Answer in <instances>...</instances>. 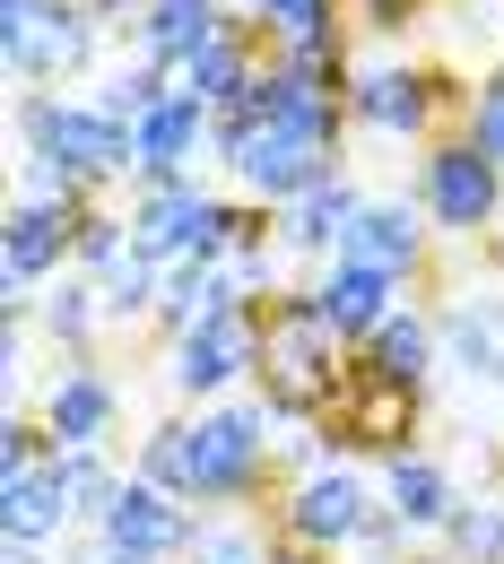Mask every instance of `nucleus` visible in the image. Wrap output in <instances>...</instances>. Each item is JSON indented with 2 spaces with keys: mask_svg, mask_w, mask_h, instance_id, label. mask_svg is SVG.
<instances>
[{
  "mask_svg": "<svg viewBox=\"0 0 504 564\" xmlns=\"http://www.w3.org/2000/svg\"><path fill=\"white\" fill-rule=\"evenodd\" d=\"M192 564H270V547H261L244 521H201V539H192Z\"/></svg>",
  "mask_w": 504,
  "mask_h": 564,
  "instance_id": "nucleus-30",
  "label": "nucleus"
},
{
  "mask_svg": "<svg viewBox=\"0 0 504 564\" xmlns=\"http://www.w3.org/2000/svg\"><path fill=\"white\" fill-rule=\"evenodd\" d=\"M217 156L253 183V200H270V209H296L313 183H331V148L296 140L279 122H244V113H217Z\"/></svg>",
  "mask_w": 504,
  "mask_h": 564,
  "instance_id": "nucleus-5",
  "label": "nucleus"
},
{
  "mask_svg": "<svg viewBox=\"0 0 504 564\" xmlns=\"http://www.w3.org/2000/svg\"><path fill=\"white\" fill-rule=\"evenodd\" d=\"M304 295H313V313L340 330V348H348V339L365 348V339H374V330L400 313V279H383V270H357V261H331V270L304 286Z\"/></svg>",
  "mask_w": 504,
  "mask_h": 564,
  "instance_id": "nucleus-13",
  "label": "nucleus"
},
{
  "mask_svg": "<svg viewBox=\"0 0 504 564\" xmlns=\"http://www.w3.org/2000/svg\"><path fill=\"white\" fill-rule=\"evenodd\" d=\"M18 140H26V165L71 174L78 192H87V183H105V174H131V131H122L105 105L26 96V105H18Z\"/></svg>",
  "mask_w": 504,
  "mask_h": 564,
  "instance_id": "nucleus-3",
  "label": "nucleus"
},
{
  "mask_svg": "<svg viewBox=\"0 0 504 564\" xmlns=\"http://www.w3.org/2000/svg\"><path fill=\"white\" fill-rule=\"evenodd\" d=\"M261 356H270V409H279V417H296V409H313V400L340 391V330L313 313V295L270 304Z\"/></svg>",
  "mask_w": 504,
  "mask_h": 564,
  "instance_id": "nucleus-4",
  "label": "nucleus"
},
{
  "mask_svg": "<svg viewBox=\"0 0 504 564\" xmlns=\"http://www.w3.org/2000/svg\"><path fill=\"white\" fill-rule=\"evenodd\" d=\"M409 391H392V382H374V373H357V382H340V425H357V443H400L409 434Z\"/></svg>",
  "mask_w": 504,
  "mask_h": 564,
  "instance_id": "nucleus-24",
  "label": "nucleus"
},
{
  "mask_svg": "<svg viewBox=\"0 0 504 564\" xmlns=\"http://www.w3.org/2000/svg\"><path fill=\"white\" fill-rule=\"evenodd\" d=\"M165 96H174V78L157 70V62H140V70H114V78H105V96H96V105H105V113L131 131V122H140V113H157Z\"/></svg>",
  "mask_w": 504,
  "mask_h": 564,
  "instance_id": "nucleus-29",
  "label": "nucleus"
},
{
  "mask_svg": "<svg viewBox=\"0 0 504 564\" xmlns=\"http://www.w3.org/2000/svg\"><path fill=\"white\" fill-rule=\"evenodd\" d=\"M348 122L383 131V140H409L435 122V87L418 70H357L348 78Z\"/></svg>",
  "mask_w": 504,
  "mask_h": 564,
  "instance_id": "nucleus-16",
  "label": "nucleus"
},
{
  "mask_svg": "<svg viewBox=\"0 0 504 564\" xmlns=\"http://www.w3.org/2000/svg\"><path fill=\"white\" fill-rule=\"evenodd\" d=\"M244 365H261V322H253V313H217V322H201V330L174 339L165 382H174L183 400H217V391L244 382Z\"/></svg>",
  "mask_w": 504,
  "mask_h": 564,
  "instance_id": "nucleus-7",
  "label": "nucleus"
},
{
  "mask_svg": "<svg viewBox=\"0 0 504 564\" xmlns=\"http://www.w3.org/2000/svg\"><path fill=\"white\" fill-rule=\"evenodd\" d=\"M71 521H78V512H71V495H62V478H53V460H44V469H18L9 495H0V530H9V547H18V556L53 547Z\"/></svg>",
  "mask_w": 504,
  "mask_h": 564,
  "instance_id": "nucleus-18",
  "label": "nucleus"
},
{
  "mask_svg": "<svg viewBox=\"0 0 504 564\" xmlns=\"http://www.w3.org/2000/svg\"><path fill=\"white\" fill-rule=\"evenodd\" d=\"M435 348H443V330H435L427 313H392L374 339H365V365L357 373H374V382H392V391H427V373H435Z\"/></svg>",
  "mask_w": 504,
  "mask_h": 564,
  "instance_id": "nucleus-20",
  "label": "nucleus"
},
{
  "mask_svg": "<svg viewBox=\"0 0 504 564\" xmlns=\"http://www.w3.org/2000/svg\"><path fill=\"white\" fill-rule=\"evenodd\" d=\"M270 400L261 409H210L201 425H157L140 443V478L174 503H235L270 469Z\"/></svg>",
  "mask_w": 504,
  "mask_h": 564,
  "instance_id": "nucleus-1",
  "label": "nucleus"
},
{
  "mask_svg": "<svg viewBox=\"0 0 504 564\" xmlns=\"http://www.w3.org/2000/svg\"><path fill=\"white\" fill-rule=\"evenodd\" d=\"M87 9H96V18H114V9H131V18H140L148 0H87Z\"/></svg>",
  "mask_w": 504,
  "mask_h": 564,
  "instance_id": "nucleus-34",
  "label": "nucleus"
},
{
  "mask_svg": "<svg viewBox=\"0 0 504 564\" xmlns=\"http://www.w3.org/2000/svg\"><path fill=\"white\" fill-rule=\"evenodd\" d=\"M96 322H105V295H96L87 279H62L53 295H44V330H53V348H87Z\"/></svg>",
  "mask_w": 504,
  "mask_h": 564,
  "instance_id": "nucleus-26",
  "label": "nucleus"
},
{
  "mask_svg": "<svg viewBox=\"0 0 504 564\" xmlns=\"http://www.w3.org/2000/svg\"><path fill=\"white\" fill-rule=\"evenodd\" d=\"M288 53H331L340 44V18H331V0H244Z\"/></svg>",
  "mask_w": 504,
  "mask_h": 564,
  "instance_id": "nucleus-25",
  "label": "nucleus"
},
{
  "mask_svg": "<svg viewBox=\"0 0 504 564\" xmlns=\"http://www.w3.org/2000/svg\"><path fill=\"white\" fill-rule=\"evenodd\" d=\"M201 148H217V113L192 105V96H165L157 113L131 122V174H140V183H174Z\"/></svg>",
  "mask_w": 504,
  "mask_h": 564,
  "instance_id": "nucleus-11",
  "label": "nucleus"
},
{
  "mask_svg": "<svg viewBox=\"0 0 504 564\" xmlns=\"http://www.w3.org/2000/svg\"><path fill=\"white\" fill-rule=\"evenodd\" d=\"M217 35H235V18H226V0H148L140 9V44L157 70H183L201 44Z\"/></svg>",
  "mask_w": 504,
  "mask_h": 564,
  "instance_id": "nucleus-17",
  "label": "nucleus"
},
{
  "mask_svg": "<svg viewBox=\"0 0 504 564\" xmlns=\"http://www.w3.org/2000/svg\"><path fill=\"white\" fill-rule=\"evenodd\" d=\"M122 417V391L105 382V373H87V365H62L53 382H44V434H53V452H96L105 434Z\"/></svg>",
  "mask_w": 504,
  "mask_h": 564,
  "instance_id": "nucleus-12",
  "label": "nucleus"
},
{
  "mask_svg": "<svg viewBox=\"0 0 504 564\" xmlns=\"http://www.w3.org/2000/svg\"><path fill=\"white\" fill-rule=\"evenodd\" d=\"M383 512L409 521V530H452L461 495H452V478L435 469L427 452H392V469H383Z\"/></svg>",
  "mask_w": 504,
  "mask_h": 564,
  "instance_id": "nucleus-21",
  "label": "nucleus"
},
{
  "mask_svg": "<svg viewBox=\"0 0 504 564\" xmlns=\"http://www.w3.org/2000/svg\"><path fill=\"white\" fill-rule=\"evenodd\" d=\"M435 330L461 373H504V295H452L435 313Z\"/></svg>",
  "mask_w": 504,
  "mask_h": 564,
  "instance_id": "nucleus-22",
  "label": "nucleus"
},
{
  "mask_svg": "<svg viewBox=\"0 0 504 564\" xmlns=\"http://www.w3.org/2000/svg\"><path fill=\"white\" fill-rule=\"evenodd\" d=\"M270 564H322L313 547H270Z\"/></svg>",
  "mask_w": 504,
  "mask_h": 564,
  "instance_id": "nucleus-33",
  "label": "nucleus"
},
{
  "mask_svg": "<svg viewBox=\"0 0 504 564\" xmlns=\"http://www.w3.org/2000/svg\"><path fill=\"white\" fill-rule=\"evenodd\" d=\"M470 148H479V156H496V165H504V70L487 78L479 96H470Z\"/></svg>",
  "mask_w": 504,
  "mask_h": 564,
  "instance_id": "nucleus-32",
  "label": "nucleus"
},
{
  "mask_svg": "<svg viewBox=\"0 0 504 564\" xmlns=\"http://www.w3.org/2000/svg\"><path fill=\"white\" fill-rule=\"evenodd\" d=\"M105 547H122V556H148V564H165V556H192V521H183V503L165 487H148V478H122V495L105 503Z\"/></svg>",
  "mask_w": 504,
  "mask_h": 564,
  "instance_id": "nucleus-10",
  "label": "nucleus"
},
{
  "mask_svg": "<svg viewBox=\"0 0 504 564\" xmlns=\"http://www.w3.org/2000/svg\"><path fill=\"white\" fill-rule=\"evenodd\" d=\"M53 478H62V495H71V512H96V521H105V503L122 495V478H114L105 452H53Z\"/></svg>",
  "mask_w": 504,
  "mask_h": 564,
  "instance_id": "nucleus-28",
  "label": "nucleus"
},
{
  "mask_svg": "<svg viewBox=\"0 0 504 564\" xmlns=\"http://www.w3.org/2000/svg\"><path fill=\"white\" fill-rule=\"evenodd\" d=\"M288 539L296 547H313V556H331V547H357L365 539V521H374V503H365V478L357 469H304L296 478V495H288Z\"/></svg>",
  "mask_w": 504,
  "mask_h": 564,
  "instance_id": "nucleus-8",
  "label": "nucleus"
},
{
  "mask_svg": "<svg viewBox=\"0 0 504 564\" xmlns=\"http://www.w3.org/2000/svg\"><path fill=\"white\" fill-rule=\"evenodd\" d=\"M418 209H427V226H435V235H452V243L487 235L496 209H504V165H496V156H479L470 140L427 148V165H418Z\"/></svg>",
  "mask_w": 504,
  "mask_h": 564,
  "instance_id": "nucleus-6",
  "label": "nucleus"
},
{
  "mask_svg": "<svg viewBox=\"0 0 504 564\" xmlns=\"http://www.w3.org/2000/svg\"><path fill=\"white\" fill-rule=\"evenodd\" d=\"M496 9H504V0H496Z\"/></svg>",
  "mask_w": 504,
  "mask_h": 564,
  "instance_id": "nucleus-36",
  "label": "nucleus"
},
{
  "mask_svg": "<svg viewBox=\"0 0 504 564\" xmlns=\"http://www.w3.org/2000/svg\"><path fill=\"white\" fill-rule=\"evenodd\" d=\"M427 209H409V200H365V217L348 226V243H340V261H357V270H383V279H418V261H427Z\"/></svg>",
  "mask_w": 504,
  "mask_h": 564,
  "instance_id": "nucleus-14",
  "label": "nucleus"
},
{
  "mask_svg": "<svg viewBox=\"0 0 504 564\" xmlns=\"http://www.w3.org/2000/svg\"><path fill=\"white\" fill-rule=\"evenodd\" d=\"M443 539H452V556H461V564H504V495H479V503H461Z\"/></svg>",
  "mask_w": 504,
  "mask_h": 564,
  "instance_id": "nucleus-27",
  "label": "nucleus"
},
{
  "mask_svg": "<svg viewBox=\"0 0 504 564\" xmlns=\"http://www.w3.org/2000/svg\"><path fill=\"white\" fill-rule=\"evenodd\" d=\"M253 235H261L253 209H235V200L201 192L192 174H174V183H140V200H131V243H140L157 270H165V261H226V252H244Z\"/></svg>",
  "mask_w": 504,
  "mask_h": 564,
  "instance_id": "nucleus-2",
  "label": "nucleus"
},
{
  "mask_svg": "<svg viewBox=\"0 0 504 564\" xmlns=\"http://www.w3.org/2000/svg\"><path fill=\"white\" fill-rule=\"evenodd\" d=\"M78 200H26L18 192V209H9V235H0V252H9V295H26L35 279H62V261H78Z\"/></svg>",
  "mask_w": 504,
  "mask_h": 564,
  "instance_id": "nucleus-9",
  "label": "nucleus"
},
{
  "mask_svg": "<svg viewBox=\"0 0 504 564\" xmlns=\"http://www.w3.org/2000/svg\"><path fill=\"white\" fill-rule=\"evenodd\" d=\"M244 87H253V53H244V35H217V44H201V53L174 70V96H192V105H210V113H226Z\"/></svg>",
  "mask_w": 504,
  "mask_h": 564,
  "instance_id": "nucleus-23",
  "label": "nucleus"
},
{
  "mask_svg": "<svg viewBox=\"0 0 504 564\" xmlns=\"http://www.w3.org/2000/svg\"><path fill=\"white\" fill-rule=\"evenodd\" d=\"M96 62V9H53L26 44H9V70H18V87H35V96H53V78H78Z\"/></svg>",
  "mask_w": 504,
  "mask_h": 564,
  "instance_id": "nucleus-15",
  "label": "nucleus"
},
{
  "mask_svg": "<svg viewBox=\"0 0 504 564\" xmlns=\"http://www.w3.org/2000/svg\"><path fill=\"white\" fill-rule=\"evenodd\" d=\"M365 217V192L348 174H331V183H313L296 209H279V243L288 252H331L340 261V243H348V226Z\"/></svg>",
  "mask_w": 504,
  "mask_h": 564,
  "instance_id": "nucleus-19",
  "label": "nucleus"
},
{
  "mask_svg": "<svg viewBox=\"0 0 504 564\" xmlns=\"http://www.w3.org/2000/svg\"><path fill=\"white\" fill-rule=\"evenodd\" d=\"M122 252H131V217H105V209H87V217H78V261H87L96 279H105V270H114Z\"/></svg>",
  "mask_w": 504,
  "mask_h": 564,
  "instance_id": "nucleus-31",
  "label": "nucleus"
},
{
  "mask_svg": "<svg viewBox=\"0 0 504 564\" xmlns=\"http://www.w3.org/2000/svg\"><path fill=\"white\" fill-rule=\"evenodd\" d=\"M96 564H148V556H122V547H96Z\"/></svg>",
  "mask_w": 504,
  "mask_h": 564,
  "instance_id": "nucleus-35",
  "label": "nucleus"
}]
</instances>
